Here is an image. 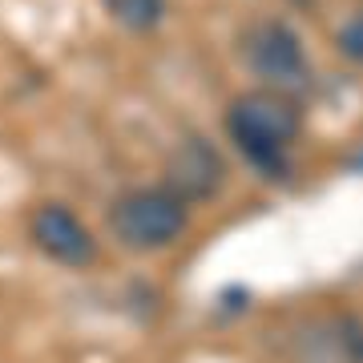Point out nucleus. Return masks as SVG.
Returning <instances> with one entry per match:
<instances>
[{
  "label": "nucleus",
  "mask_w": 363,
  "mask_h": 363,
  "mask_svg": "<svg viewBox=\"0 0 363 363\" xmlns=\"http://www.w3.org/2000/svg\"><path fill=\"white\" fill-rule=\"evenodd\" d=\"M222 182H226V162L206 138H186V142L169 154L166 162V186L169 194H178L186 206H194V202H206L222 190Z\"/></svg>",
  "instance_id": "obj_6"
},
{
  "label": "nucleus",
  "mask_w": 363,
  "mask_h": 363,
  "mask_svg": "<svg viewBox=\"0 0 363 363\" xmlns=\"http://www.w3.org/2000/svg\"><path fill=\"white\" fill-rule=\"evenodd\" d=\"M28 234L37 242L40 255H49L52 262H61L69 271H85L97 262V238L85 222L61 202H45L33 210L28 218Z\"/></svg>",
  "instance_id": "obj_4"
},
{
  "label": "nucleus",
  "mask_w": 363,
  "mask_h": 363,
  "mask_svg": "<svg viewBox=\"0 0 363 363\" xmlns=\"http://www.w3.org/2000/svg\"><path fill=\"white\" fill-rule=\"evenodd\" d=\"M101 4L130 33H154L166 21V0H101Z\"/></svg>",
  "instance_id": "obj_7"
},
{
  "label": "nucleus",
  "mask_w": 363,
  "mask_h": 363,
  "mask_svg": "<svg viewBox=\"0 0 363 363\" xmlns=\"http://www.w3.org/2000/svg\"><path fill=\"white\" fill-rule=\"evenodd\" d=\"M303 130V109L295 93L283 89H259L234 97L226 109V133L238 145V154L259 169L262 178H283L291 174V145Z\"/></svg>",
  "instance_id": "obj_1"
},
{
  "label": "nucleus",
  "mask_w": 363,
  "mask_h": 363,
  "mask_svg": "<svg viewBox=\"0 0 363 363\" xmlns=\"http://www.w3.org/2000/svg\"><path fill=\"white\" fill-rule=\"evenodd\" d=\"M343 45H339V49H343V57H351V61H355V57H359V21H351L347 28H343Z\"/></svg>",
  "instance_id": "obj_8"
},
{
  "label": "nucleus",
  "mask_w": 363,
  "mask_h": 363,
  "mask_svg": "<svg viewBox=\"0 0 363 363\" xmlns=\"http://www.w3.org/2000/svg\"><path fill=\"white\" fill-rule=\"evenodd\" d=\"M286 363H359V323L355 315L303 319L295 335L283 339Z\"/></svg>",
  "instance_id": "obj_5"
},
{
  "label": "nucleus",
  "mask_w": 363,
  "mask_h": 363,
  "mask_svg": "<svg viewBox=\"0 0 363 363\" xmlns=\"http://www.w3.org/2000/svg\"><path fill=\"white\" fill-rule=\"evenodd\" d=\"M190 226V206L166 186H142L125 190L109 206V230L125 250H166L174 247Z\"/></svg>",
  "instance_id": "obj_2"
},
{
  "label": "nucleus",
  "mask_w": 363,
  "mask_h": 363,
  "mask_svg": "<svg viewBox=\"0 0 363 363\" xmlns=\"http://www.w3.org/2000/svg\"><path fill=\"white\" fill-rule=\"evenodd\" d=\"M242 61H247L250 77L267 85V89L295 93L311 81V61L307 49L291 25L283 21H262L242 37Z\"/></svg>",
  "instance_id": "obj_3"
}]
</instances>
